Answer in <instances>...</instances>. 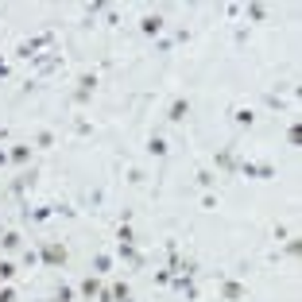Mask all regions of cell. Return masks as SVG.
I'll return each mask as SVG.
<instances>
[{"label":"cell","mask_w":302,"mask_h":302,"mask_svg":"<svg viewBox=\"0 0 302 302\" xmlns=\"http://www.w3.org/2000/svg\"><path fill=\"white\" fill-rule=\"evenodd\" d=\"M0 244H4V248H20V237H16V233H4V240H0Z\"/></svg>","instance_id":"cell-8"},{"label":"cell","mask_w":302,"mask_h":302,"mask_svg":"<svg viewBox=\"0 0 302 302\" xmlns=\"http://www.w3.org/2000/svg\"><path fill=\"white\" fill-rule=\"evenodd\" d=\"M74 299V291H70V287H58V302H70Z\"/></svg>","instance_id":"cell-11"},{"label":"cell","mask_w":302,"mask_h":302,"mask_svg":"<svg viewBox=\"0 0 302 302\" xmlns=\"http://www.w3.org/2000/svg\"><path fill=\"white\" fill-rule=\"evenodd\" d=\"M27 155H31V148H23V144H20V148H12V151H8V159H16V163H27Z\"/></svg>","instance_id":"cell-6"},{"label":"cell","mask_w":302,"mask_h":302,"mask_svg":"<svg viewBox=\"0 0 302 302\" xmlns=\"http://www.w3.org/2000/svg\"><path fill=\"white\" fill-rule=\"evenodd\" d=\"M16 275V263H0V279H12Z\"/></svg>","instance_id":"cell-10"},{"label":"cell","mask_w":302,"mask_h":302,"mask_svg":"<svg viewBox=\"0 0 302 302\" xmlns=\"http://www.w3.org/2000/svg\"><path fill=\"white\" fill-rule=\"evenodd\" d=\"M82 295H86V299L101 295V287H97V279H93V275H89V279H82Z\"/></svg>","instance_id":"cell-4"},{"label":"cell","mask_w":302,"mask_h":302,"mask_svg":"<svg viewBox=\"0 0 302 302\" xmlns=\"http://www.w3.org/2000/svg\"><path fill=\"white\" fill-rule=\"evenodd\" d=\"M140 27H144V35H159L163 31V16H144Z\"/></svg>","instance_id":"cell-3"},{"label":"cell","mask_w":302,"mask_h":302,"mask_svg":"<svg viewBox=\"0 0 302 302\" xmlns=\"http://www.w3.org/2000/svg\"><path fill=\"white\" fill-rule=\"evenodd\" d=\"M0 302H16V295L12 291H0Z\"/></svg>","instance_id":"cell-12"},{"label":"cell","mask_w":302,"mask_h":302,"mask_svg":"<svg viewBox=\"0 0 302 302\" xmlns=\"http://www.w3.org/2000/svg\"><path fill=\"white\" fill-rule=\"evenodd\" d=\"M186 112H190V101L178 97V101H171V112H167V120H174V124H178V120H186Z\"/></svg>","instance_id":"cell-2"},{"label":"cell","mask_w":302,"mask_h":302,"mask_svg":"<svg viewBox=\"0 0 302 302\" xmlns=\"http://www.w3.org/2000/svg\"><path fill=\"white\" fill-rule=\"evenodd\" d=\"M248 291L240 287V283H225V299H244Z\"/></svg>","instance_id":"cell-5"},{"label":"cell","mask_w":302,"mask_h":302,"mask_svg":"<svg viewBox=\"0 0 302 302\" xmlns=\"http://www.w3.org/2000/svg\"><path fill=\"white\" fill-rule=\"evenodd\" d=\"M151 155H167V144H163V140H159V136H155V140H151Z\"/></svg>","instance_id":"cell-9"},{"label":"cell","mask_w":302,"mask_h":302,"mask_svg":"<svg viewBox=\"0 0 302 302\" xmlns=\"http://www.w3.org/2000/svg\"><path fill=\"white\" fill-rule=\"evenodd\" d=\"M4 163H8V151H0V167H4Z\"/></svg>","instance_id":"cell-13"},{"label":"cell","mask_w":302,"mask_h":302,"mask_svg":"<svg viewBox=\"0 0 302 302\" xmlns=\"http://www.w3.org/2000/svg\"><path fill=\"white\" fill-rule=\"evenodd\" d=\"M43 263L62 267V263H66V248H62V244H47V248H43Z\"/></svg>","instance_id":"cell-1"},{"label":"cell","mask_w":302,"mask_h":302,"mask_svg":"<svg viewBox=\"0 0 302 302\" xmlns=\"http://www.w3.org/2000/svg\"><path fill=\"white\" fill-rule=\"evenodd\" d=\"M233 120H237V124H252L256 116H252V108H237V112H233Z\"/></svg>","instance_id":"cell-7"}]
</instances>
